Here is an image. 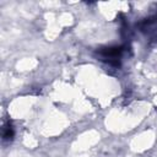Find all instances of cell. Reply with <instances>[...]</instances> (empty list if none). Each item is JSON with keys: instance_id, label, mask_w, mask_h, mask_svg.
<instances>
[{"instance_id": "1", "label": "cell", "mask_w": 157, "mask_h": 157, "mask_svg": "<svg viewBox=\"0 0 157 157\" xmlns=\"http://www.w3.org/2000/svg\"><path fill=\"white\" fill-rule=\"evenodd\" d=\"M99 55L103 60H107L109 64H115L118 65L121 58V49L115 47V48H105L99 52Z\"/></svg>"}, {"instance_id": "2", "label": "cell", "mask_w": 157, "mask_h": 157, "mask_svg": "<svg viewBox=\"0 0 157 157\" xmlns=\"http://www.w3.org/2000/svg\"><path fill=\"white\" fill-rule=\"evenodd\" d=\"M12 135H13V130H12L11 125L9 124V125L4 126V129H2V137L4 139H11Z\"/></svg>"}]
</instances>
